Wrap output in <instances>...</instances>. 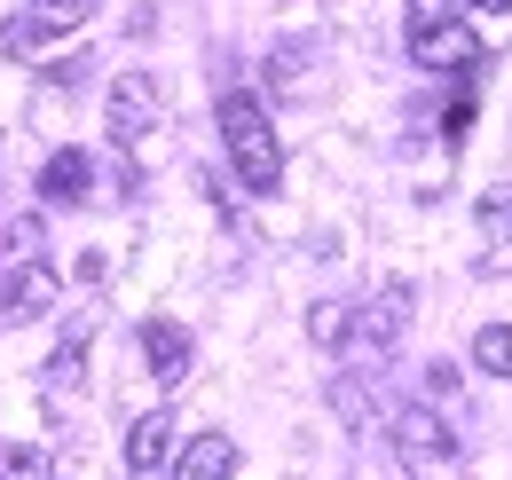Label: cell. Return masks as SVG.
Returning a JSON list of instances; mask_svg holds the SVG:
<instances>
[{
	"label": "cell",
	"instance_id": "14",
	"mask_svg": "<svg viewBox=\"0 0 512 480\" xmlns=\"http://www.w3.org/2000/svg\"><path fill=\"white\" fill-rule=\"evenodd\" d=\"M0 480H56V465L32 441H0Z\"/></svg>",
	"mask_w": 512,
	"mask_h": 480
},
{
	"label": "cell",
	"instance_id": "6",
	"mask_svg": "<svg viewBox=\"0 0 512 480\" xmlns=\"http://www.w3.org/2000/svg\"><path fill=\"white\" fill-rule=\"evenodd\" d=\"M56 292H64V284H56V268H48V260H16V268H8V284H0V307H8V323H32V315H48V307H56Z\"/></svg>",
	"mask_w": 512,
	"mask_h": 480
},
{
	"label": "cell",
	"instance_id": "12",
	"mask_svg": "<svg viewBox=\"0 0 512 480\" xmlns=\"http://www.w3.org/2000/svg\"><path fill=\"white\" fill-rule=\"evenodd\" d=\"M473 229H481V244H512V181L481 189V205H473Z\"/></svg>",
	"mask_w": 512,
	"mask_h": 480
},
{
	"label": "cell",
	"instance_id": "15",
	"mask_svg": "<svg viewBox=\"0 0 512 480\" xmlns=\"http://www.w3.org/2000/svg\"><path fill=\"white\" fill-rule=\"evenodd\" d=\"M87 378V331H71L64 347H56V362H48V386L64 394V386H79Z\"/></svg>",
	"mask_w": 512,
	"mask_h": 480
},
{
	"label": "cell",
	"instance_id": "11",
	"mask_svg": "<svg viewBox=\"0 0 512 480\" xmlns=\"http://www.w3.org/2000/svg\"><path fill=\"white\" fill-rule=\"evenodd\" d=\"M402 307H410V284H386L379 307H371V323H363V355H379L386 339L402 331Z\"/></svg>",
	"mask_w": 512,
	"mask_h": 480
},
{
	"label": "cell",
	"instance_id": "7",
	"mask_svg": "<svg viewBox=\"0 0 512 480\" xmlns=\"http://www.w3.org/2000/svg\"><path fill=\"white\" fill-rule=\"evenodd\" d=\"M142 362H150V378H158V386H182V378H190V362H197L190 331H182V323H166V315H150V323H142Z\"/></svg>",
	"mask_w": 512,
	"mask_h": 480
},
{
	"label": "cell",
	"instance_id": "1",
	"mask_svg": "<svg viewBox=\"0 0 512 480\" xmlns=\"http://www.w3.org/2000/svg\"><path fill=\"white\" fill-rule=\"evenodd\" d=\"M221 142H229V166H237V181L253 197H268L284 181V142H276V126L260 111V95H245V87L221 95Z\"/></svg>",
	"mask_w": 512,
	"mask_h": 480
},
{
	"label": "cell",
	"instance_id": "18",
	"mask_svg": "<svg viewBox=\"0 0 512 480\" xmlns=\"http://www.w3.org/2000/svg\"><path fill=\"white\" fill-rule=\"evenodd\" d=\"M465 8H489V16H505V8H512V0H465Z\"/></svg>",
	"mask_w": 512,
	"mask_h": 480
},
{
	"label": "cell",
	"instance_id": "5",
	"mask_svg": "<svg viewBox=\"0 0 512 480\" xmlns=\"http://www.w3.org/2000/svg\"><path fill=\"white\" fill-rule=\"evenodd\" d=\"M87 16H95V0H32L16 24H0V48H8V56H32L40 40H56V32H79Z\"/></svg>",
	"mask_w": 512,
	"mask_h": 480
},
{
	"label": "cell",
	"instance_id": "17",
	"mask_svg": "<svg viewBox=\"0 0 512 480\" xmlns=\"http://www.w3.org/2000/svg\"><path fill=\"white\" fill-rule=\"evenodd\" d=\"M465 126H473V87H465V95L442 111V134H449V142H465Z\"/></svg>",
	"mask_w": 512,
	"mask_h": 480
},
{
	"label": "cell",
	"instance_id": "16",
	"mask_svg": "<svg viewBox=\"0 0 512 480\" xmlns=\"http://www.w3.org/2000/svg\"><path fill=\"white\" fill-rule=\"evenodd\" d=\"M308 331H316L323 347H347V307H339V300H323L316 315H308Z\"/></svg>",
	"mask_w": 512,
	"mask_h": 480
},
{
	"label": "cell",
	"instance_id": "2",
	"mask_svg": "<svg viewBox=\"0 0 512 480\" xmlns=\"http://www.w3.org/2000/svg\"><path fill=\"white\" fill-rule=\"evenodd\" d=\"M394 457H402V473L410 480H465V449H457V433H449L434 410H394Z\"/></svg>",
	"mask_w": 512,
	"mask_h": 480
},
{
	"label": "cell",
	"instance_id": "13",
	"mask_svg": "<svg viewBox=\"0 0 512 480\" xmlns=\"http://www.w3.org/2000/svg\"><path fill=\"white\" fill-rule=\"evenodd\" d=\"M473 362H481L489 378H512V323H481V331H473Z\"/></svg>",
	"mask_w": 512,
	"mask_h": 480
},
{
	"label": "cell",
	"instance_id": "10",
	"mask_svg": "<svg viewBox=\"0 0 512 480\" xmlns=\"http://www.w3.org/2000/svg\"><path fill=\"white\" fill-rule=\"evenodd\" d=\"M174 480H237V441L229 433H197L174 457Z\"/></svg>",
	"mask_w": 512,
	"mask_h": 480
},
{
	"label": "cell",
	"instance_id": "8",
	"mask_svg": "<svg viewBox=\"0 0 512 480\" xmlns=\"http://www.w3.org/2000/svg\"><path fill=\"white\" fill-rule=\"evenodd\" d=\"M40 197H48V205H79V197H95V158H87V150H56V158L40 166Z\"/></svg>",
	"mask_w": 512,
	"mask_h": 480
},
{
	"label": "cell",
	"instance_id": "9",
	"mask_svg": "<svg viewBox=\"0 0 512 480\" xmlns=\"http://www.w3.org/2000/svg\"><path fill=\"white\" fill-rule=\"evenodd\" d=\"M166 457H174V418L166 410H142L127 425V473H158Z\"/></svg>",
	"mask_w": 512,
	"mask_h": 480
},
{
	"label": "cell",
	"instance_id": "3",
	"mask_svg": "<svg viewBox=\"0 0 512 480\" xmlns=\"http://www.w3.org/2000/svg\"><path fill=\"white\" fill-rule=\"evenodd\" d=\"M410 56L426 63V71H473L481 63V40H473V24L465 16H449V8H418L410 16Z\"/></svg>",
	"mask_w": 512,
	"mask_h": 480
},
{
	"label": "cell",
	"instance_id": "4",
	"mask_svg": "<svg viewBox=\"0 0 512 480\" xmlns=\"http://www.w3.org/2000/svg\"><path fill=\"white\" fill-rule=\"evenodd\" d=\"M103 119H111V142H119V150L150 142V134H158V119H166V87H158L150 71H119V79H111Z\"/></svg>",
	"mask_w": 512,
	"mask_h": 480
}]
</instances>
